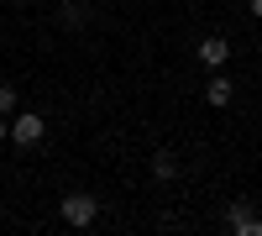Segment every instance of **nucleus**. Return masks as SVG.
Returning <instances> with one entry per match:
<instances>
[{"instance_id":"obj_1","label":"nucleus","mask_w":262,"mask_h":236,"mask_svg":"<svg viewBox=\"0 0 262 236\" xmlns=\"http://www.w3.org/2000/svg\"><path fill=\"white\" fill-rule=\"evenodd\" d=\"M58 216L69 221L74 231H84V226H95V221H100V200H95V195H69V200L58 205Z\"/></svg>"},{"instance_id":"obj_2","label":"nucleus","mask_w":262,"mask_h":236,"mask_svg":"<svg viewBox=\"0 0 262 236\" xmlns=\"http://www.w3.org/2000/svg\"><path fill=\"white\" fill-rule=\"evenodd\" d=\"M226 226H231L236 236H262V216L252 210V200H236V205L226 210Z\"/></svg>"},{"instance_id":"obj_3","label":"nucleus","mask_w":262,"mask_h":236,"mask_svg":"<svg viewBox=\"0 0 262 236\" xmlns=\"http://www.w3.org/2000/svg\"><path fill=\"white\" fill-rule=\"evenodd\" d=\"M42 132H48V121H42V116H16V121L6 126V137H11L16 147H37Z\"/></svg>"},{"instance_id":"obj_4","label":"nucleus","mask_w":262,"mask_h":236,"mask_svg":"<svg viewBox=\"0 0 262 236\" xmlns=\"http://www.w3.org/2000/svg\"><path fill=\"white\" fill-rule=\"evenodd\" d=\"M226 58H231V42L226 37H200V63H205V69H221Z\"/></svg>"},{"instance_id":"obj_5","label":"nucleus","mask_w":262,"mask_h":236,"mask_svg":"<svg viewBox=\"0 0 262 236\" xmlns=\"http://www.w3.org/2000/svg\"><path fill=\"white\" fill-rule=\"evenodd\" d=\"M205 100L215 105V111H226V105H231V79H221V74H215V79L205 84Z\"/></svg>"},{"instance_id":"obj_6","label":"nucleus","mask_w":262,"mask_h":236,"mask_svg":"<svg viewBox=\"0 0 262 236\" xmlns=\"http://www.w3.org/2000/svg\"><path fill=\"white\" fill-rule=\"evenodd\" d=\"M152 179H158V184L179 179V158H173V153H158V158H152Z\"/></svg>"},{"instance_id":"obj_7","label":"nucleus","mask_w":262,"mask_h":236,"mask_svg":"<svg viewBox=\"0 0 262 236\" xmlns=\"http://www.w3.org/2000/svg\"><path fill=\"white\" fill-rule=\"evenodd\" d=\"M63 21H69V27H84V21H90V11H84L79 0H63Z\"/></svg>"},{"instance_id":"obj_8","label":"nucleus","mask_w":262,"mask_h":236,"mask_svg":"<svg viewBox=\"0 0 262 236\" xmlns=\"http://www.w3.org/2000/svg\"><path fill=\"white\" fill-rule=\"evenodd\" d=\"M16 111V84H0V116Z\"/></svg>"},{"instance_id":"obj_9","label":"nucleus","mask_w":262,"mask_h":236,"mask_svg":"<svg viewBox=\"0 0 262 236\" xmlns=\"http://www.w3.org/2000/svg\"><path fill=\"white\" fill-rule=\"evenodd\" d=\"M0 142H6V116H0Z\"/></svg>"},{"instance_id":"obj_10","label":"nucleus","mask_w":262,"mask_h":236,"mask_svg":"<svg viewBox=\"0 0 262 236\" xmlns=\"http://www.w3.org/2000/svg\"><path fill=\"white\" fill-rule=\"evenodd\" d=\"M252 11H257V16H262V0H252Z\"/></svg>"}]
</instances>
